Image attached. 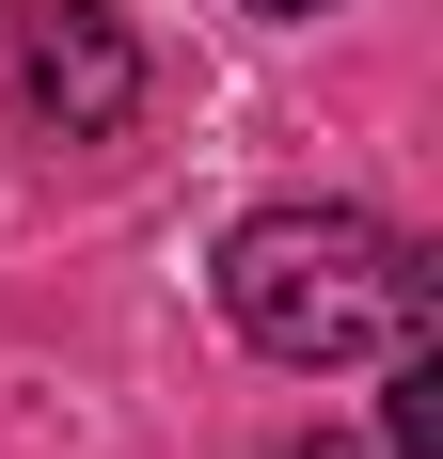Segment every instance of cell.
I'll list each match as a JSON object with an SVG mask.
<instances>
[{
    "label": "cell",
    "instance_id": "obj_1",
    "mask_svg": "<svg viewBox=\"0 0 443 459\" xmlns=\"http://www.w3.org/2000/svg\"><path fill=\"white\" fill-rule=\"evenodd\" d=\"M222 317H238V349L333 380V365H380L396 333H428V270L364 206H254L222 238Z\"/></svg>",
    "mask_w": 443,
    "mask_h": 459
},
{
    "label": "cell",
    "instance_id": "obj_2",
    "mask_svg": "<svg viewBox=\"0 0 443 459\" xmlns=\"http://www.w3.org/2000/svg\"><path fill=\"white\" fill-rule=\"evenodd\" d=\"M16 95H32V127L111 143L143 111V32L111 0H32V16H16Z\"/></svg>",
    "mask_w": 443,
    "mask_h": 459
},
{
    "label": "cell",
    "instance_id": "obj_3",
    "mask_svg": "<svg viewBox=\"0 0 443 459\" xmlns=\"http://www.w3.org/2000/svg\"><path fill=\"white\" fill-rule=\"evenodd\" d=\"M380 428H396V459H443V349L428 333H396V412Z\"/></svg>",
    "mask_w": 443,
    "mask_h": 459
},
{
    "label": "cell",
    "instance_id": "obj_4",
    "mask_svg": "<svg viewBox=\"0 0 443 459\" xmlns=\"http://www.w3.org/2000/svg\"><path fill=\"white\" fill-rule=\"evenodd\" d=\"M238 16H333V0H238Z\"/></svg>",
    "mask_w": 443,
    "mask_h": 459
}]
</instances>
